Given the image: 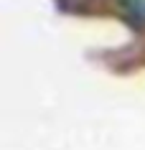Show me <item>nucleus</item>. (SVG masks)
<instances>
[{
	"label": "nucleus",
	"instance_id": "obj_1",
	"mask_svg": "<svg viewBox=\"0 0 145 150\" xmlns=\"http://www.w3.org/2000/svg\"><path fill=\"white\" fill-rule=\"evenodd\" d=\"M122 5H125V10L132 18H137V21L145 23V0H122Z\"/></svg>",
	"mask_w": 145,
	"mask_h": 150
}]
</instances>
